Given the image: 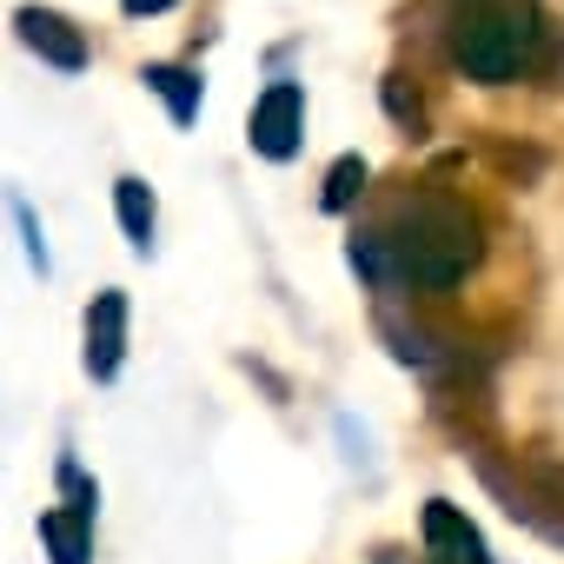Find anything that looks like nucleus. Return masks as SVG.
<instances>
[{"label": "nucleus", "mask_w": 564, "mask_h": 564, "mask_svg": "<svg viewBox=\"0 0 564 564\" xmlns=\"http://www.w3.org/2000/svg\"><path fill=\"white\" fill-rule=\"evenodd\" d=\"M379 246L392 259V286L452 293L458 279L478 265V219L458 199H445V193H405L386 213Z\"/></svg>", "instance_id": "obj_1"}, {"label": "nucleus", "mask_w": 564, "mask_h": 564, "mask_svg": "<svg viewBox=\"0 0 564 564\" xmlns=\"http://www.w3.org/2000/svg\"><path fill=\"white\" fill-rule=\"evenodd\" d=\"M524 34H531V28H518L511 14H498V8H471V14L452 28V61H458L471 80L505 87V80L524 67Z\"/></svg>", "instance_id": "obj_2"}, {"label": "nucleus", "mask_w": 564, "mask_h": 564, "mask_svg": "<svg viewBox=\"0 0 564 564\" xmlns=\"http://www.w3.org/2000/svg\"><path fill=\"white\" fill-rule=\"evenodd\" d=\"M300 133H306V94H300V80H272L252 100V120H246L252 153L259 160H293L300 153Z\"/></svg>", "instance_id": "obj_3"}, {"label": "nucleus", "mask_w": 564, "mask_h": 564, "mask_svg": "<svg viewBox=\"0 0 564 564\" xmlns=\"http://www.w3.org/2000/svg\"><path fill=\"white\" fill-rule=\"evenodd\" d=\"M14 34H21L54 74H80V67H87V34H80L67 14H54V8H14Z\"/></svg>", "instance_id": "obj_4"}, {"label": "nucleus", "mask_w": 564, "mask_h": 564, "mask_svg": "<svg viewBox=\"0 0 564 564\" xmlns=\"http://www.w3.org/2000/svg\"><path fill=\"white\" fill-rule=\"evenodd\" d=\"M120 366H127V293L107 286L87 306V372L107 386V379H120Z\"/></svg>", "instance_id": "obj_5"}, {"label": "nucleus", "mask_w": 564, "mask_h": 564, "mask_svg": "<svg viewBox=\"0 0 564 564\" xmlns=\"http://www.w3.org/2000/svg\"><path fill=\"white\" fill-rule=\"evenodd\" d=\"M425 557H432V564H491L485 531H478L458 505H445V498L425 505Z\"/></svg>", "instance_id": "obj_6"}, {"label": "nucleus", "mask_w": 564, "mask_h": 564, "mask_svg": "<svg viewBox=\"0 0 564 564\" xmlns=\"http://www.w3.org/2000/svg\"><path fill=\"white\" fill-rule=\"evenodd\" d=\"M41 544H47L54 564H87L94 557V511L61 498L54 511H41Z\"/></svg>", "instance_id": "obj_7"}, {"label": "nucleus", "mask_w": 564, "mask_h": 564, "mask_svg": "<svg viewBox=\"0 0 564 564\" xmlns=\"http://www.w3.org/2000/svg\"><path fill=\"white\" fill-rule=\"evenodd\" d=\"M113 213H120V232H127V246L133 252H153V193H147V180H113Z\"/></svg>", "instance_id": "obj_8"}, {"label": "nucleus", "mask_w": 564, "mask_h": 564, "mask_svg": "<svg viewBox=\"0 0 564 564\" xmlns=\"http://www.w3.org/2000/svg\"><path fill=\"white\" fill-rule=\"evenodd\" d=\"M140 80H147V87L166 100V113H173L180 127H193V120H199V80H193L186 67H166V61H153Z\"/></svg>", "instance_id": "obj_9"}, {"label": "nucleus", "mask_w": 564, "mask_h": 564, "mask_svg": "<svg viewBox=\"0 0 564 564\" xmlns=\"http://www.w3.org/2000/svg\"><path fill=\"white\" fill-rule=\"evenodd\" d=\"M359 193H366V160H359V153L333 160V173H326V193H319V206H326V213H346V206H352Z\"/></svg>", "instance_id": "obj_10"}, {"label": "nucleus", "mask_w": 564, "mask_h": 564, "mask_svg": "<svg viewBox=\"0 0 564 564\" xmlns=\"http://www.w3.org/2000/svg\"><path fill=\"white\" fill-rule=\"evenodd\" d=\"M54 478H61V498H67V505H80V511H94V505H100V491L87 485L80 458H61V471H54Z\"/></svg>", "instance_id": "obj_11"}, {"label": "nucleus", "mask_w": 564, "mask_h": 564, "mask_svg": "<svg viewBox=\"0 0 564 564\" xmlns=\"http://www.w3.org/2000/svg\"><path fill=\"white\" fill-rule=\"evenodd\" d=\"M14 226L28 232V259H34L41 272H54V259H47V232H41V219L28 213V199H14Z\"/></svg>", "instance_id": "obj_12"}, {"label": "nucleus", "mask_w": 564, "mask_h": 564, "mask_svg": "<svg viewBox=\"0 0 564 564\" xmlns=\"http://www.w3.org/2000/svg\"><path fill=\"white\" fill-rule=\"evenodd\" d=\"M120 8H127L133 21H147V14H166V8H173V0H120Z\"/></svg>", "instance_id": "obj_13"}, {"label": "nucleus", "mask_w": 564, "mask_h": 564, "mask_svg": "<svg viewBox=\"0 0 564 564\" xmlns=\"http://www.w3.org/2000/svg\"><path fill=\"white\" fill-rule=\"evenodd\" d=\"M379 564H399V557H379Z\"/></svg>", "instance_id": "obj_14"}]
</instances>
